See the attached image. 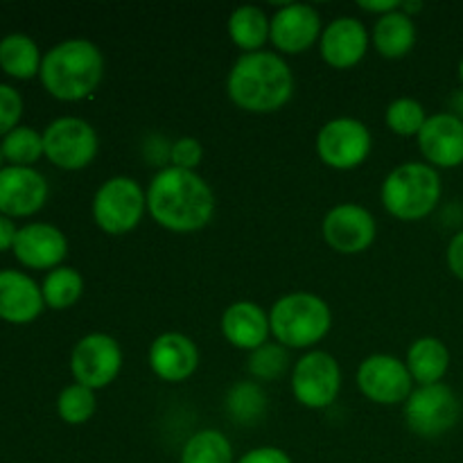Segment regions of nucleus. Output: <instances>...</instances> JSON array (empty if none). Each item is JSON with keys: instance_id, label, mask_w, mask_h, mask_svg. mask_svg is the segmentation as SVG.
<instances>
[{"instance_id": "nucleus-29", "label": "nucleus", "mask_w": 463, "mask_h": 463, "mask_svg": "<svg viewBox=\"0 0 463 463\" xmlns=\"http://www.w3.org/2000/svg\"><path fill=\"white\" fill-rule=\"evenodd\" d=\"M226 407H229V411L233 414V419L242 420V423H251V420H258L265 414L267 398L258 384L238 383L229 392Z\"/></svg>"}, {"instance_id": "nucleus-40", "label": "nucleus", "mask_w": 463, "mask_h": 463, "mask_svg": "<svg viewBox=\"0 0 463 463\" xmlns=\"http://www.w3.org/2000/svg\"><path fill=\"white\" fill-rule=\"evenodd\" d=\"M5 163H7V161H5V154H3V147H0V170H3V167H5Z\"/></svg>"}, {"instance_id": "nucleus-23", "label": "nucleus", "mask_w": 463, "mask_h": 463, "mask_svg": "<svg viewBox=\"0 0 463 463\" xmlns=\"http://www.w3.org/2000/svg\"><path fill=\"white\" fill-rule=\"evenodd\" d=\"M373 43L383 57L401 59L414 48L416 27L411 16L402 14L401 9L392 14H384L378 18L373 27Z\"/></svg>"}, {"instance_id": "nucleus-24", "label": "nucleus", "mask_w": 463, "mask_h": 463, "mask_svg": "<svg viewBox=\"0 0 463 463\" xmlns=\"http://www.w3.org/2000/svg\"><path fill=\"white\" fill-rule=\"evenodd\" d=\"M39 45L27 34H7L0 39V68L14 80H32L41 72Z\"/></svg>"}, {"instance_id": "nucleus-39", "label": "nucleus", "mask_w": 463, "mask_h": 463, "mask_svg": "<svg viewBox=\"0 0 463 463\" xmlns=\"http://www.w3.org/2000/svg\"><path fill=\"white\" fill-rule=\"evenodd\" d=\"M420 9H423V3H420V0H414V3H401V12L407 14V16L420 12Z\"/></svg>"}, {"instance_id": "nucleus-13", "label": "nucleus", "mask_w": 463, "mask_h": 463, "mask_svg": "<svg viewBox=\"0 0 463 463\" xmlns=\"http://www.w3.org/2000/svg\"><path fill=\"white\" fill-rule=\"evenodd\" d=\"M48 181L34 167L5 165L0 170V215L30 217L43 208Z\"/></svg>"}, {"instance_id": "nucleus-1", "label": "nucleus", "mask_w": 463, "mask_h": 463, "mask_svg": "<svg viewBox=\"0 0 463 463\" xmlns=\"http://www.w3.org/2000/svg\"><path fill=\"white\" fill-rule=\"evenodd\" d=\"M147 211L167 231L193 233L203 229L215 213V194L199 175L163 167L147 190Z\"/></svg>"}, {"instance_id": "nucleus-25", "label": "nucleus", "mask_w": 463, "mask_h": 463, "mask_svg": "<svg viewBox=\"0 0 463 463\" xmlns=\"http://www.w3.org/2000/svg\"><path fill=\"white\" fill-rule=\"evenodd\" d=\"M269 32L271 21L260 7H253V5L238 7L229 18L231 41L247 52H260V48L269 39Z\"/></svg>"}, {"instance_id": "nucleus-33", "label": "nucleus", "mask_w": 463, "mask_h": 463, "mask_svg": "<svg viewBox=\"0 0 463 463\" xmlns=\"http://www.w3.org/2000/svg\"><path fill=\"white\" fill-rule=\"evenodd\" d=\"M23 116V98L14 86L0 84V138L14 131Z\"/></svg>"}, {"instance_id": "nucleus-26", "label": "nucleus", "mask_w": 463, "mask_h": 463, "mask_svg": "<svg viewBox=\"0 0 463 463\" xmlns=\"http://www.w3.org/2000/svg\"><path fill=\"white\" fill-rule=\"evenodd\" d=\"M181 463H233V446L217 430H202L184 446Z\"/></svg>"}, {"instance_id": "nucleus-22", "label": "nucleus", "mask_w": 463, "mask_h": 463, "mask_svg": "<svg viewBox=\"0 0 463 463\" xmlns=\"http://www.w3.org/2000/svg\"><path fill=\"white\" fill-rule=\"evenodd\" d=\"M407 369L420 387L439 384L450 369V351L437 337L416 339L407 351Z\"/></svg>"}, {"instance_id": "nucleus-8", "label": "nucleus", "mask_w": 463, "mask_h": 463, "mask_svg": "<svg viewBox=\"0 0 463 463\" xmlns=\"http://www.w3.org/2000/svg\"><path fill=\"white\" fill-rule=\"evenodd\" d=\"M43 152L61 170H81L98 154V134L81 118H57L43 131Z\"/></svg>"}, {"instance_id": "nucleus-7", "label": "nucleus", "mask_w": 463, "mask_h": 463, "mask_svg": "<svg viewBox=\"0 0 463 463\" xmlns=\"http://www.w3.org/2000/svg\"><path fill=\"white\" fill-rule=\"evenodd\" d=\"M461 416L459 398L446 384H428L411 392L405 402L407 428L423 439H437L450 432Z\"/></svg>"}, {"instance_id": "nucleus-14", "label": "nucleus", "mask_w": 463, "mask_h": 463, "mask_svg": "<svg viewBox=\"0 0 463 463\" xmlns=\"http://www.w3.org/2000/svg\"><path fill=\"white\" fill-rule=\"evenodd\" d=\"M324 240L339 253H360L375 240V220L357 203L335 206L324 217Z\"/></svg>"}, {"instance_id": "nucleus-15", "label": "nucleus", "mask_w": 463, "mask_h": 463, "mask_svg": "<svg viewBox=\"0 0 463 463\" xmlns=\"http://www.w3.org/2000/svg\"><path fill=\"white\" fill-rule=\"evenodd\" d=\"M12 251L16 260L30 269H57L59 262L66 258L68 242L57 226L34 222L18 229Z\"/></svg>"}, {"instance_id": "nucleus-17", "label": "nucleus", "mask_w": 463, "mask_h": 463, "mask_svg": "<svg viewBox=\"0 0 463 463\" xmlns=\"http://www.w3.org/2000/svg\"><path fill=\"white\" fill-rule=\"evenodd\" d=\"M419 145L428 163L437 167H457L463 163V120L455 113L428 118L419 134Z\"/></svg>"}, {"instance_id": "nucleus-37", "label": "nucleus", "mask_w": 463, "mask_h": 463, "mask_svg": "<svg viewBox=\"0 0 463 463\" xmlns=\"http://www.w3.org/2000/svg\"><path fill=\"white\" fill-rule=\"evenodd\" d=\"M16 224H14L12 217L0 215V253L14 249V242H16Z\"/></svg>"}, {"instance_id": "nucleus-6", "label": "nucleus", "mask_w": 463, "mask_h": 463, "mask_svg": "<svg viewBox=\"0 0 463 463\" xmlns=\"http://www.w3.org/2000/svg\"><path fill=\"white\" fill-rule=\"evenodd\" d=\"M147 208V194L138 181L129 176H113L99 185L93 197V217L99 229L109 235L129 233L138 226Z\"/></svg>"}, {"instance_id": "nucleus-34", "label": "nucleus", "mask_w": 463, "mask_h": 463, "mask_svg": "<svg viewBox=\"0 0 463 463\" xmlns=\"http://www.w3.org/2000/svg\"><path fill=\"white\" fill-rule=\"evenodd\" d=\"M202 143H199L197 138H190V136L179 138L176 143H172L170 147V163L172 167H179V170L194 172V167L202 163Z\"/></svg>"}, {"instance_id": "nucleus-32", "label": "nucleus", "mask_w": 463, "mask_h": 463, "mask_svg": "<svg viewBox=\"0 0 463 463\" xmlns=\"http://www.w3.org/2000/svg\"><path fill=\"white\" fill-rule=\"evenodd\" d=\"M289 357L280 344H262L249 355V373L258 380H279L288 371Z\"/></svg>"}, {"instance_id": "nucleus-31", "label": "nucleus", "mask_w": 463, "mask_h": 463, "mask_svg": "<svg viewBox=\"0 0 463 463\" xmlns=\"http://www.w3.org/2000/svg\"><path fill=\"white\" fill-rule=\"evenodd\" d=\"M425 120V109L411 98L396 99L387 109V127L398 136H419Z\"/></svg>"}, {"instance_id": "nucleus-27", "label": "nucleus", "mask_w": 463, "mask_h": 463, "mask_svg": "<svg viewBox=\"0 0 463 463\" xmlns=\"http://www.w3.org/2000/svg\"><path fill=\"white\" fill-rule=\"evenodd\" d=\"M81 289H84V279L80 271L72 267H57L45 276L41 292H43L45 306L52 310H66L80 301Z\"/></svg>"}, {"instance_id": "nucleus-36", "label": "nucleus", "mask_w": 463, "mask_h": 463, "mask_svg": "<svg viewBox=\"0 0 463 463\" xmlns=\"http://www.w3.org/2000/svg\"><path fill=\"white\" fill-rule=\"evenodd\" d=\"M448 267L457 279L463 280V231L457 233L448 244Z\"/></svg>"}, {"instance_id": "nucleus-20", "label": "nucleus", "mask_w": 463, "mask_h": 463, "mask_svg": "<svg viewBox=\"0 0 463 463\" xmlns=\"http://www.w3.org/2000/svg\"><path fill=\"white\" fill-rule=\"evenodd\" d=\"M369 48L366 27L357 18H335L321 36V57L333 68H351L360 61Z\"/></svg>"}, {"instance_id": "nucleus-35", "label": "nucleus", "mask_w": 463, "mask_h": 463, "mask_svg": "<svg viewBox=\"0 0 463 463\" xmlns=\"http://www.w3.org/2000/svg\"><path fill=\"white\" fill-rule=\"evenodd\" d=\"M238 463H292L288 457V452H283L280 448H256V450L247 452Z\"/></svg>"}, {"instance_id": "nucleus-16", "label": "nucleus", "mask_w": 463, "mask_h": 463, "mask_svg": "<svg viewBox=\"0 0 463 463\" xmlns=\"http://www.w3.org/2000/svg\"><path fill=\"white\" fill-rule=\"evenodd\" d=\"M321 34V18L315 7L301 3L283 5L271 16V43L288 54H298L310 48Z\"/></svg>"}, {"instance_id": "nucleus-9", "label": "nucleus", "mask_w": 463, "mask_h": 463, "mask_svg": "<svg viewBox=\"0 0 463 463\" xmlns=\"http://www.w3.org/2000/svg\"><path fill=\"white\" fill-rule=\"evenodd\" d=\"M342 389V369L337 360L324 351H312L297 362L292 371V392L301 405L310 410L333 405Z\"/></svg>"}, {"instance_id": "nucleus-12", "label": "nucleus", "mask_w": 463, "mask_h": 463, "mask_svg": "<svg viewBox=\"0 0 463 463\" xmlns=\"http://www.w3.org/2000/svg\"><path fill=\"white\" fill-rule=\"evenodd\" d=\"M411 373L405 362L392 355L366 357L357 371V387L369 401L396 405L411 396Z\"/></svg>"}, {"instance_id": "nucleus-38", "label": "nucleus", "mask_w": 463, "mask_h": 463, "mask_svg": "<svg viewBox=\"0 0 463 463\" xmlns=\"http://www.w3.org/2000/svg\"><path fill=\"white\" fill-rule=\"evenodd\" d=\"M362 9H366V12H375L380 14V16H384V14H392V12H398L401 9V0H360Z\"/></svg>"}, {"instance_id": "nucleus-19", "label": "nucleus", "mask_w": 463, "mask_h": 463, "mask_svg": "<svg viewBox=\"0 0 463 463\" xmlns=\"http://www.w3.org/2000/svg\"><path fill=\"white\" fill-rule=\"evenodd\" d=\"M197 346L181 333L161 335L149 348V366L165 383H184L197 371Z\"/></svg>"}, {"instance_id": "nucleus-41", "label": "nucleus", "mask_w": 463, "mask_h": 463, "mask_svg": "<svg viewBox=\"0 0 463 463\" xmlns=\"http://www.w3.org/2000/svg\"><path fill=\"white\" fill-rule=\"evenodd\" d=\"M459 77H461V84H463V59H461V63H459Z\"/></svg>"}, {"instance_id": "nucleus-18", "label": "nucleus", "mask_w": 463, "mask_h": 463, "mask_svg": "<svg viewBox=\"0 0 463 463\" xmlns=\"http://www.w3.org/2000/svg\"><path fill=\"white\" fill-rule=\"evenodd\" d=\"M43 306V292L34 279L16 269H0V319L16 326L32 324Z\"/></svg>"}, {"instance_id": "nucleus-11", "label": "nucleus", "mask_w": 463, "mask_h": 463, "mask_svg": "<svg viewBox=\"0 0 463 463\" xmlns=\"http://www.w3.org/2000/svg\"><path fill=\"white\" fill-rule=\"evenodd\" d=\"M122 366L120 344L104 333H93L75 344L71 355V371L77 384L102 389L118 378Z\"/></svg>"}, {"instance_id": "nucleus-2", "label": "nucleus", "mask_w": 463, "mask_h": 463, "mask_svg": "<svg viewBox=\"0 0 463 463\" xmlns=\"http://www.w3.org/2000/svg\"><path fill=\"white\" fill-rule=\"evenodd\" d=\"M229 98L251 113L279 111L294 93L288 63L271 52H247L235 61L226 80Z\"/></svg>"}, {"instance_id": "nucleus-5", "label": "nucleus", "mask_w": 463, "mask_h": 463, "mask_svg": "<svg viewBox=\"0 0 463 463\" xmlns=\"http://www.w3.org/2000/svg\"><path fill=\"white\" fill-rule=\"evenodd\" d=\"M333 317L324 298L307 292H294L279 298L269 312V328L279 344L307 348L328 335Z\"/></svg>"}, {"instance_id": "nucleus-3", "label": "nucleus", "mask_w": 463, "mask_h": 463, "mask_svg": "<svg viewBox=\"0 0 463 463\" xmlns=\"http://www.w3.org/2000/svg\"><path fill=\"white\" fill-rule=\"evenodd\" d=\"M104 75V57L98 45L86 39L61 41L43 54L41 84L52 98L77 102L93 93Z\"/></svg>"}, {"instance_id": "nucleus-10", "label": "nucleus", "mask_w": 463, "mask_h": 463, "mask_svg": "<svg viewBox=\"0 0 463 463\" xmlns=\"http://www.w3.org/2000/svg\"><path fill=\"white\" fill-rule=\"evenodd\" d=\"M371 152V134L355 118H335L317 136V154L335 170L362 165Z\"/></svg>"}, {"instance_id": "nucleus-4", "label": "nucleus", "mask_w": 463, "mask_h": 463, "mask_svg": "<svg viewBox=\"0 0 463 463\" xmlns=\"http://www.w3.org/2000/svg\"><path fill=\"white\" fill-rule=\"evenodd\" d=\"M441 199V179L432 165L402 163L383 184V203L393 217L416 222L428 217Z\"/></svg>"}, {"instance_id": "nucleus-21", "label": "nucleus", "mask_w": 463, "mask_h": 463, "mask_svg": "<svg viewBox=\"0 0 463 463\" xmlns=\"http://www.w3.org/2000/svg\"><path fill=\"white\" fill-rule=\"evenodd\" d=\"M269 317L251 301H238L226 307L222 317V333L233 346L256 351L269 337Z\"/></svg>"}, {"instance_id": "nucleus-28", "label": "nucleus", "mask_w": 463, "mask_h": 463, "mask_svg": "<svg viewBox=\"0 0 463 463\" xmlns=\"http://www.w3.org/2000/svg\"><path fill=\"white\" fill-rule=\"evenodd\" d=\"M5 161L16 167H32V163L43 156V134L34 131L32 127H16L9 131L0 143Z\"/></svg>"}, {"instance_id": "nucleus-30", "label": "nucleus", "mask_w": 463, "mask_h": 463, "mask_svg": "<svg viewBox=\"0 0 463 463\" xmlns=\"http://www.w3.org/2000/svg\"><path fill=\"white\" fill-rule=\"evenodd\" d=\"M57 411L63 423L81 425L95 414V396L93 389L84 384H71L63 389L57 398Z\"/></svg>"}]
</instances>
